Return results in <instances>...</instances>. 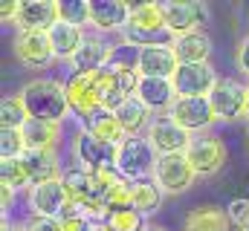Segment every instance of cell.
<instances>
[{
	"label": "cell",
	"mask_w": 249,
	"mask_h": 231,
	"mask_svg": "<svg viewBox=\"0 0 249 231\" xmlns=\"http://www.w3.org/2000/svg\"><path fill=\"white\" fill-rule=\"evenodd\" d=\"M124 44L127 47H136V50H145V47H174V35L168 32V23H165V12H162V3H136L130 9V20L122 32Z\"/></svg>",
	"instance_id": "6da1fadb"
},
{
	"label": "cell",
	"mask_w": 249,
	"mask_h": 231,
	"mask_svg": "<svg viewBox=\"0 0 249 231\" xmlns=\"http://www.w3.org/2000/svg\"><path fill=\"white\" fill-rule=\"evenodd\" d=\"M18 96H20V101H23L29 118L61 124L64 116L70 113L67 87L58 84V81H53V78H35V81L23 84Z\"/></svg>",
	"instance_id": "7a4b0ae2"
},
{
	"label": "cell",
	"mask_w": 249,
	"mask_h": 231,
	"mask_svg": "<svg viewBox=\"0 0 249 231\" xmlns=\"http://www.w3.org/2000/svg\"><path fill=\"white\" fill-rule=\"evenodd\" d=\"M157 150L151 148V142L145 136H127L119 145V159H116V171L122 173L127 182H145L154 179L157 168Z\"/></svg>",
	"instance_id": "3957f363"
},
{
	"label": "cell",
	"mask_w": 249,
	"mask_h": 231,
	"mask_svg": "<svg viewBox=\"0 0 249 231\" xmlns=\"http://www.w3.org/2000/svg\"><path fill=\"white\" fill-rule=\"evenodd\" d=\"M72 156H75L78 168H84V171H113L116 159H119V148L96 139L90 130H78L72 136Z\"/></svg>",
	"instance_id": "277c9868"
},
{
	"label": "cell",
	"mask_w": 249,
	"mask_h": 231,
	"mask_svg": "<svg viewBox=\"0 0 249 231\" xmlns=\"http://www.w3.org/2000/svg\"><path fill=\"white\" fill-rule=\"evenodd\" d=\"M186 159L191 162L197 179H209L226 165V145L214 133H197L188 142Z\"/></svg>",
	"instance_id": "5b68a950"
},
{
	"label": "cell",
	"mask_w": 249,
	"mask_h": 231,
	"mask_svg": "<svg viewBox=\"0 0 249 231\" xmlns=\"http://www.w3.org/2000/svg\"><path fill=\"white\" fill-rule=\"evenodd\" d=\"M247 99H249V84L238 78H217L214 90L209 93V104L214 110L217 121H235L247 118Z\"/></svg>",
	"instance_id": "8992f818"
},
{
	"label": "cell",
	"mask_w": 249,
	"mask_h": 231,
	"mask_svg": "<svg viewBox=\"0 0 249 231\" xmlns=\"http://www.w3.org/2000/svg\"><path fill=\"white\" fill-rule=\"evenodd\" d=\"M162 12H165L168 32L174 38L203 32V26L209 23V6L203 0H171V3H162Z\"/></svg>",
	"instance_id": "52a82bcc"
},
{
	"label": "cell",
	"mask_w": 249,
	"mask_h": 231,
	"mask_svg": "<svg viewBox=\"0 0 249 231\" xmlns=\"http://www.w3.org/2000/svg\"><path fill=\"white\" fill-rule=\"evenodd\" d=\"M154 182L160 185L162 194L177 197V194H186L188 188L197 182V173L191 168V162L186 159V153H171V156H160L157 159Z\"/></svg>",
	"instance_id": "ba28073f"
},
{
	"label": "cell",
	"mask_w": 249,
	"mask_h": 231,
	"mask_svg": "<svg viewBox=\"0 0 249 231\" xmlns=\"http://www.w3.org/2000/svg\"><path fill=\"white\" fill-rule=\"evenodd\" d=\"M171 81L177 99H209V93L217 84V72L212 64H180Z\"/></svg>",
	"instance_id": "9c48e42d"
},
{
	"label": "cell",
	"mask_w": 249,
	"mask_h": 231,
	"mask_svg": "<svg viewBox=\"0 0 249 231\" xmlns=\"http://www.w3.org/2000/svg\"><path fill=\"white\" fill-rule=\"evenodd\" d=\"M145 139L151 142L157 156H171V153H186L188 142H191V133L183 130L171 116H154Z\"/></svg>",
	"instance_id": "30bf717a"
},
{
	"label": "cell",
	"mask_w": 249,
	"mask_h": 231,
	"mask_svg": "<svg viewBox=\"0 0 249 231\" xmlns=\"http://www.w3.org/2000/svg\"><path fill=\"white\" fill-rule=\"evenodd\" d=\"M72 202L64 179H53V182H41V185H32L29 188V208H32V217H50V220H58L67 205Z\"/></svg>",
	"instance_id": "8fae6325"
},
{
	"label": "cell",
	"mask_w": 249,
	"mask_h": 231,
	"mask_svg": "<svg viewBox=\"0 0 249 231\" xmlns=\"http://www.w3.org/2000/svg\"><path fill=\"white\" fill-rule=\"evenodd\" d=\"M12 50H15V58L29 69H44L55 61L50 32H18L12 41Z\"/></svg>",
	"instance_id": "7c38bea8"
},
{
	"label": "cell",
	"mask_w": 249,
	"mask_h": 231,
	"mask_svg": "<svg viewBox=\"0 0 249 231\" xmlns=\"http://www.w3.org/2000/svg\"><path fill=\"white\" fill-rule=\"evenodd\" d=\"M67 101H70V110L81 118H90L96 110H102V93H99V81L96 75H81V72H72L67 78Z\"/></svg>",
	"instance_id": "4fadbf2b"
},
{
	"label": "cell",
	"mask_w": 249,
	"mask_h": 231,
	"mask_svg": "<svg viewBox=\"0 0 249 231\" xmlns=\"http://www.w3.org/2000/svg\"><path fill=\"white\" fill-rule=\"evenodd\" d=\"M165 116H171L183 130L191 133V136H197V133H209V127L217 121V118H214V110H212V104H209V99H177Z\"/></svg>",
	"instance_id": "5bb4252c"
},
{
	"label": "cell",
	"mask_w": 249,
	"mask_h": 231,
	"mask_svg": "<svg viewBox=\"0 0 249 231\" xmlns=\"http://www.w3.org/2000/svg\"><path fill=\"white\" fill-rule=\"evenodd\" d=\"M58 20V0H23L15 26L18 32H50Z\"/></svg>",
	"instance_id": "9a60e30c"
},
{
	"label": "cell",
	"mask_w": 249,
	"mask_h": 231,
	"mask_svg": "<svg viewBox=\"0 0 249 231\" xmlns=\"http://www.w3.org/2000/svg\"><path fill=\"white\" fill-rule=\"evenodd\" d=\"M130 9L124 0H90V26L99 35L107 32H124L130 20Z\"/></svg>",
	"instance_id": "2e32d148"
},
{
	"label": "cell",
	"mask_w": 249,
	"mask_h": 231,
	"mask_svg": "<svg viewBox=\"0 0 249 231\" xmlns=\"http://www.w3.org/2000/svg\"><path fill=\"white\" fill-rule=\"evenodd\" d=\"M110 61H113V47H110V44H105L99 35H87V38H84V44H81V50L72 55L70 66H72V72L96 75V72L107 69V66H110Z\"/></svg>",
	"instance_id": "e0dca14e"
},
{
	"label": "cell",
	"mask_w": 249,
	"mask_h": 231,
	"mask_svg": "<svg viewBox=\"0 0 249 231\" xmlns=\"http://www.w3.org/2000/svg\"><path fill=\"white\" fill-rule=\"evenodd\" d=\"M136 72L142 78H174L180 69V61L174 55L171 47H145L136 50Z\"/></svg>",
	"instance_id": "ac0fdd59"
},
{
	"label": "cell",
	"mask_w": 249,
	"mask_h": 231,
	"mask_svg": "<svg viewBox=\"0 0 249 231\" xmlns=\"http://www.w3.org/2000/svg\"><path fill=\"white\" fill-rule=\"evenodd\" d=\"M136 99L151 110V113H168L171 104L177 101V90L171 78H139Z\"/></svg>",
	"instance_id": "d6986e66"
},
{
	"label": "cell",
	"mask_w": 249,
	"mask_h": 231,
	"mask_svg": "<svg viewBox=\"0 0 249 231\" xmlns=\"http://www.w3.org/2000/svg\"><path fill=\"white\" fill-rule=\"evenodd\" d=\"M23 168L29 173V182L32 185H41V182H53V179H61V162H58V150H26L20 156Z\"/></svg>",
	"instance_id": "ffe728a7"
},
{
	"label": "cell",
	"mask_w": 249,
	"mask_h": 231,
	"mask_svg": "<svg viewBox=\"0 0 249 231\" xmlns=\"http://www.w3.org/2000/svg\"><path fill=\"white\" fill-rule=\"evenodd\" d=\"M20 133H23L26 150H55V145H58V136H61V124L29 118V121L20 127Z\"/></svg>",
	"instance_id": "44dd1931"
},
{
	"label": "cell",
	"mask_w": 249,
	"mask_h": 231,
	"mask_svg": "<svg viewBox=\"0 0 249 231\" xmlns=\"http://www.w3.org/2000/svg\"><path fill=\"white\" fill-rule=\"evenodd\" d=\"M84 130H90L96 139H102V142H107V145H116V148L127 139V133H124V127L119 124L116 113H110V110H105V107L96 110L90 118H84Z\"/></svg>",
	"instance_id": "7402d4cb"
},
{
	"label": "cell",
	"mask_w": 249,
	"mask_h": 231,
	"mask_svg": "<svg viewBox=\"0 0 249 231\" xmlns=\"http://www.w3.org/2000/svg\"><path fill=\"white\" fill-rule=\"evenodd\" d=\"M174 55L180 64H209V55H212V38L206 32H191V35H183L174 41Z\"/></svg>",
	"instance_id": "603a6c76"
},
{
	"label": "cell",
	"mask_w": 249,
	"mask_h": 231,
	"mask_svg": "<svg viewBox=\"0 0 249 231\" xmlns=\"http://www.w3.org/2000/svg\"><path fill=\"white\" fill-rule=\"evenodd\" d=\"M162 197H165V194L160 191V185H157L154 179H145V182H130L127 205H130V208H136L142 217H151V214H157V211H160Z\"/></svg>",
	"instance_id": "cb8c5ba5"
},
{
	"label": "cell",
	"mask_w": 249,
	"mask_h": 231,
	"mask_svg": "<svg viewBox=\"0 0 249 231\" xmlns=\"http://www.w3.org/2000/svg\"><path fill=\"white\" fill-rule=\"evenodd\" d=\"M84 38H87V35H84L78 26H72V23H64V20H58V23L50 29L53 52H55V58H61V61H72V55L81 50Z\"/></svg>",
	"instance_id": "d4e9b609"
},
{
	"label": "cell",
	"mask_w": 249,
	"mask_h": 231,
	"mask_svg": "<svg viewBox=\"0 0 249 231\" xmlns=\"http://www.w3.org/2000/svg\"><path fill=\"white\" fill-rule=\"evenodd\" d=\"M229 214L226 208H217V205H200V208H191L186 217V231H229Z\"/></svg>",
	"instance_id": "484cf974"
},
{
	"label": "cell",
	"mask_w": 249,
	"mask_h": 231,
	"mask_svg": "<svg viewBox=\"0 0 249 231\" xmlns=\"http://www.w3.org/2000/svg\"><path fill=\"white\" fill-rule=\"evenodd\" d=\"M151 110L136 99V96H130L127 101H124L122 107L116 110V118H119V124L124 127V133L127 136H142V133H148V127H151Z\"/></svg>",
	"instance_id": "4316f807"
},
{
	"label": "cell",
	"mask_w": 249,
	"mask_h": 231,
	"mask_svg": "<svg viewBox=\"0 0 249 231\" xmlns=\"http://www.w3.org/2000/svg\"><path fill=\"white\" fill-rule=\"evenodd\" d=\"M105 226L110 231H142L148 223H145V217H142L136 208L124 205V208H113V211L105 217Z\"/></svg>",
	"instance_id": "83f0119b"
},
{
	"label": "cell",
	"mask_w": 249,
	"mask_h": 231,
	"mask_svg": "<svg viewBox=\"0 0 249 231\" xmlns=\"http://www.w3.org/2000/svg\"><path fill=\"white\" fill-rule=\"evenodd\" d=\"M26 121H29V113H26L20 96H6V99L0 101V127L20 130Z\"/></svg>",
	"instance_id": "f1b7e54d"
},
{
	"label": "cell",
	"mask_w": 249,
	"mask_h": 231,
	"mask_svg": "<svg viewBox=\"0 0 249 231\" xmlns=\"http://www.w3.org/2000/svg\"><path fill=\"white\" fill-rule=\"evenodd\" d=\"M0 185H6V188H12V191L32 188L29 173H26V168H23L20 159H3V162H0Z\"/></svg>",
	"instance_id": "f546056e"
},
{
	"label": "cell",
	"mask_w": 249,
	"mask_h": 231,
	"mask_svg": "<svg viewBox=\"0 0 249 231\" xmlns=\"http://www.w3.org/2000/svg\"><path fill=\"white\" fill-rule=\"evenodd\" d=\"M58 15L64 23H72L78 29H84L90 23V3L87 0H61L58 3Z\"/></svg>",
	"instance_id": "4dcf8cb0"
},
{
	"label": "cell",
	"mask_w": 249,
	"mask_h": 231,
	"mask_svg": "<svg viewBox=\"0 0 249 231\" xmlns=\"http://www.w3.org/2000/svg\"><path fill=\"white\" fill-rule=\"evenodd\" d=\"M26 153V142L20 130L0 127V159H20Z\"/></svg>",
	"instance_id": "1f68e13d"
},
{
	"label": "cell",
	"mask_w": 249,
	"mask_h": 231,
	"mask_svg": "<svg viewBox=\"0 0 249 231\" xmlns=\"http://www.w3.org/2000/svg\"><path fill=\"white\" fill-rule=\"evenodd\" d=\"M226 214H229V223L235 229H244L249 223V197H235L229 205H226Z\"/></svg>",
	"instance_id": "d6a6232c"
},
{
	"label": "cell",
	"mask_w": 249,
	"mask_h": 231,
	"mask_svg": "<svg viewBox=\"0 0 249 231\" xmlns=\"http://www.w3.org/2000/svg\"><path fill=\"white\" fill-rule=\"evenodd\" d=\"M20 231H64V226L58 220H50V217H29Z\"/></svg>",
	"instance_id": "836d02e7"
},
{
	"label": "cell",
	"mask_w": 249,
	"mask_h": 231,
	"mask_svg": "<svg viewBox=\"0 0 249 231\" xmlns=\"http://www.w3.org/2000/svg\"><path fill=\"white\" fill-rule=\"evenodd\" d=\"M18 15H20V0H3V6H0V20H3V23H15Z\"/></svg>",
	"instance_id": "e575fe53"
},
{
	"label": "cell",
	"mask_w": 249,
	"mask_h": 231,
	"mask_svg": "<svg viewBox=\"0 0 249 231\" xmlns=\"http://www.w3.org/2000/svg\"><path fill=\"white\" fill-rule=\"evenodd\" d=\"M238 69L249 78V35L238 44Z\"/></svg>",
	"instance_id": "d590c367"
},
{
	"label": "cell",
	"mask_w": 249,
	"mask_h": 231,
	"mask_svg": "<svg viewBox=\"0 0 249 231\" xmlns=\"http://www.w3.org/2000/svg\"><path fill=\"white\" fill-rule=\"evenodd\" d=\"M12 199H15V191L6 188V185H0V205H3V214H6V208L12 205Z\"/></svg>",
	"instance_id": "8d00e7d4"
},
{
	"label": "cell",
	"mask_w": 249,
	"mask_h": 231,
	"mask_svg": "<svg viewBox=\"0 0 249 231\" xmlns=\"http://www.w3.org/2000/svg\"><path fill=\"white\" fill-rule=\"evenodd\" d=\"M84 231H110V229H107L105 223H90V226H87Z\"/></svg>",
	"instance_id": "74e56055"
},
{
	"label": "cell",
	"mask_w": 249,
	"mask_h": 231,
	"mask_svg": "<svg viewBox=\"0 0 249 231\" xmlns=\"http://www.w3.org/2000/svg\"><path fill=\"white\" fill-rule=\"evenodd\" d=\"M142 231H168V229H162V226H145Z\"/></svg>",
	"instance_id": "f35d334b"
},
{
	"label": "cell",
	"mask_w": 249,
	"mask_h": 231,
	"mask_svg": "<svg viewBox=\"0 0 249 231\" xmlns=\"http://www.w3.org/2000/svg\"><path fill=\"white\" fill-rule=\"evenodd\" d=\"M3 231H12L9 229V217H6V214H3Z\"/></svg>",
	"instance_id": "ab89813d"
},
{
	"label": "cell",
	"mask_w": 249,
	"mask_h": 231,
	"mask_svg": "<svg viewBox=\"0 0 249 231\" xmlns=\"http://www.w3.org/2000/svg\"><path fill=\"white\" fill-rule=\"evenodd\" d=\"M247 118H249V99H247Z\"/></svg>",
	"instance_id": "60d3db41"
},
{
	"label": "cell",
	"mask_w": 249,
	"mask_h": 231,
	"mask_svg": "<svg viewBox=\"0 0 249 231\" xmlns=\"http://www.w3.org/2000/svg\"><path fill=\"white\" fill-rule=\"evenodd\" d=\"M241 231H249V223H247V226H244V229H241Z\"/></svg>",
	"instance_id": "b9f144b4"
},
{
	"label": "cell",
	"mask_w": 249,
	"mask_h": 231,
	"mask_svg": "<svg viewBox=\"0 0 249 231\" xmlns=\"http://www.w3.org/2000/svg\"><path fill=\"white\" fill-rule=\"evenodd\" d=\"M247 197H249V194H247Z\"/></svg>",
	"instance_id": "7bdbcfd3"
}]
</instances>
